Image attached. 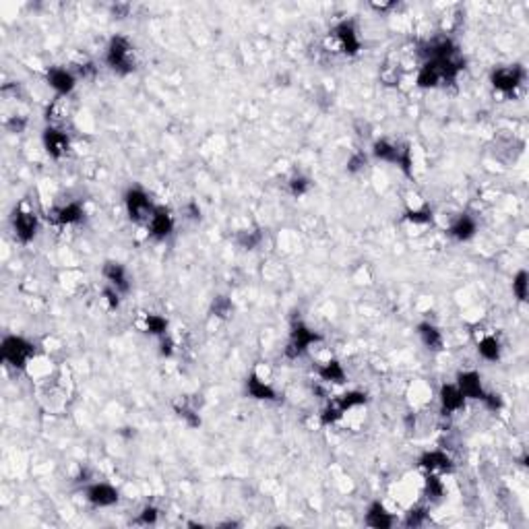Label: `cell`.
Listing matches in <instances>:
<instances>
[{
	"label": "cell",
	"mask_w": 529,
	"mask_h": 529,
	"mask_svg": "<svg viewBox=\"0 0 529 529\" xmlns=\"http://www.w3.org/2000/svg\"><path fill=\"white\" fill-rule=\"evenodd\" d=\"M463 69H465V60H461L459 56L449 58V60H424V64L416 75V85L422 89H436L441 85H450L457 81Z\"/></svg>",
	"instance_id": "1"
},
{
	"label": "cell",
	"mask_w": 529,
	"mask_h": 529,
	"mask_svg": "<svg viewBox=\"0 0 529 529\" xmlns=\"http://www.w3.org/2000/svg\"><path fill=\"white\" fill-rule=\"evenodd\" d=\"M104 62L106 66L118 77H127L136 69L134 64V48L132 42L127 35H114L110 37L104 52Z\"/></svg>",
	"instance_id": "2"
},
{
	"label": "cell",
	"mask_w": 529,
	"mask_h": 529,
	"mask_svg": "<svg viewBox=\"0 0 529 529\" xmlns=\"http://www.w3.org/2000/svg\"><path fill=\"white\" fill-rule=\"evenodd\" d=\"M0 356L2 362L13 371H25L35 356V345L23 335H4L0 344Z\"/></svg>",
	"instance_id": "3"
},
{
	"label": "cell",
	"mask_w": 529,
	"mask_h": 529,
	"mask_svg": "<svg viewBox=\"0 0 529 529\" xmlns=\"http://www.w3.org/2000/svg\"><path fill=\"white\" fill-rule=\"evenodd\" d=\"M372 156L378 161H385V163H393V165H399L401 172L405 176H412V165H414V159H412V149L409 147H401L389 139H376L372 143Z\"/></svg>",
	"instance_id": "4"
},
{
	"label": "cell",
	"mask_w": 529,
	"mask_h": 529,
	"mask_svg": "<svg viewBox=\"0 0 529 529\" xmlns=\"http://www.w3.org/2000/svg\"><path fill=\"white\" fill-rule=\"evenodd\" d=\"M318 342H322V335L317 333V331H313L306 322H302V320H296L293 325H291L290 329V337H288V344H286V349H284V354H286V358H290V360H298V358H302L310 347Z\"/></svg>",
	"instance_id": "5"
},
{
	"label": "cell",
	"mask_w": 529,
	"mask_h": 529,
	"mask_svg": "<svg viewBox=\"0 0 529 529\" xmlns=\"http://www.w3.org/2000/svg\"><path fill=\"white\" fill-rule=\"evenodd\" d=\"M156 207L158 205L151 201V197L143 188H139V186H132V188H129L124 192V209H127L129 219L134 221V223L147 226V221L151 219Z\"/></svg>",
	"instance_id": "6"
},
{
	"label": "cell",
	"mask_w": 529,
	"mask_h": 529,
	"mask_svg": "<svg viewBox=\"0 0 529 529\" xmlns=\"http://www.w3.org/2000/svg\"><path fill=\"white\" fill-rule=\"evenodd\" d=\"M528 79V71L521 64H511V66H499L490 73V83L494 91L503 95H513Z\"/></svg>",
	"instance_id": "7"
},
{
	"label": "cell",
	"mask_w": 529,
	"mask_h": 529,
	"mask_svg": "<svg viewBox=\"0 0 529 529\" xmlns=\"http://www.w3.org/2000/svg\"><path fill=\"white\" fill-rule=\"evenodd\" d=\"M331 37L337 46V50L344 56H358L362 50V40H360V31L351 19H344L337 25L333 27Z\"/></svg>",
	"instance_id": "8"
},
{
	"label": "cell",
	"mask_w": 529,
	"mask_h": 529,
	"mask_svg": "<svg viewBox=\"0 0 529 529\" xmlns=\"http://www.w3.org/2000/svg\"><path fill=\"white\" fill-rule=\"evenodd\" d=\"M11 226H13V234L21 244H29L33 242L37 232H40V219L37 215L29 209H15L13 217H11Z\"/></svg>",
	"instance_id": "9"
},
{
	"label": "cell",
	"mask_w": 529,
	"mask_h": 529,
	"mask_svg": "<svg viewBox=\"0 0 529 529\" xmlns=\"http://www.w3.org/2000/svg\"><path fill=\"white\" fill-rule=\"evenodd\" d=\"M418 54L424 60H449V58L459 56V48L449 35H436V37L424 42Z\"/></svg>",
	"instance_id": "10"
},
{
	"label": "cell",
	"mask_w": 529,
	"mask_h": 529,
	"mask_svg": "<svg viewBox=\"0 0 529 529\" xmlns=\"http://www.w3.org/2000/svg\"><path fill=\"white\" fill-rule=\"evenodd\" d=\"M418 467L422 472H426V474L443 476V474H453L455 472V461H453V457H450L447 450H426V453L420 455V459H418Z\"/></svg>",
	"instance_id": "11"
},
{
	"label": "cell",
	"mask_w": 529,
	"mask_h": 529,
	"mask_svg": "<svg viewBox=\"0 0 529 529\" xmlns=\"http://www.w3.org/2000/svg\"><path fill=\"white\" fill-rule=\"evenodd\" d=\"M85 499L87 503L95 508H110L120 501V492L116 486L107 482H93L85 488Z\"/></svg>",
	"instance_id": "12"
},
{
	"label": "cell",
	"mask_w": 529,
	"mask_h": 529,
	"mask_svg": "<svg viewBox=\"0 0 529 529\" xmlns=\"http://www.w3.org/2000/svg\"><path fill=\"white\" fill-rule=\"evenodd\" d=\"M42 145L52 159H62L71 149V136L58 127H46L42 132Z\"/></svg>",
	"instance_id": "13"
},
{
	"label": "cell",
	"mask_w": 529,
	"mask_h": 529,
	"mask_svg": "<svg viewBox=\"0 0 529 529\" xmlns=\"http://www.w3.org/2000/svg\"><path fill=\"white\" fill-rule=\"evenodd\" d=\"M174 226H176L174 215L170 213V209H165V207H161V205L156 207V211H153V215H151V219L147 221L149 236H151L153 240H159V242L172 236Z\"/></svg>",
	"instance_id": "14"
},
{
	"label": "cell",
	"mask_w": 529,
	"mask_h": 529,
	"mask_svg": "<svg viewBox=\"0 0 529 529\" xmlns=\"http://www.w3.org/2000/svg\"><path fill=\"white\" fill-rule=\"evenodd\" d=\"M48 79V85L56 91V95H71L77 87V73H73L71 69H64V66H52L46 75Z\"/></svg>",
	"instance_id": "15"
},
{
	"label": "cell",
	"mask_w": 529,
	"mask_h": 529,
	"mask_svg": "<svg viewBox=\"0 0 529 529\" xmlns=\"http://www.w3.org/2000/svg\"><path fill=\"white\" fill-rule=\"evenodd\" d=\"M102 275H104L107 286L114 288L120 296H124V293L131 291V277H129V271H127V267L122 263H118V261H107V263H104V267H102Z\"/></svg>",
	"instance_id": "16"
},
{
	"label": "cell",
	"mask_w": 529,
	"mask_h": 529,
	"mask_svg": "<svg viewBox=\"0 0 529 529\" xmlns=\"http://www.w3.org/2000/svg\"><path fill=\"white\" fill-rule=\"evenodd\" d=\"M455 385L459 387V391L465 395V399L472 401H482L486 395L484 383H482V374L477 371H461L457 374Z\"/></svg>",
	"instance_id": "17"
},
{
	"label": "cell",
	"mask_w": 529,
	"mask_h": 529,
	"mask_svg": "<svg viewBox=\"0 0 529 529\" xmlns=\"http://www.w3.org/2000/svg\"><path fill=\"white\" fill-rule=\"evenodd\" d=\"M438 403H441V412L445 416H453V414L465 409L467 399L459 391V387L455 383H449V385H443L438 389Z\"/></svg>",
	"instance_id": "18"
},
{
	"label": "cell",
	"mask_w": 529,
	"mask_h": 529,
	"mask_svg": "<svg viewBox=\"0 0 529 529\" xmlns=\"http://www.w3.org/2000/svg\"><path fill=\"white\" fill-rule=\"evenodd\" d=\"M364 523L372 529H389L395 525V517H393V513L387 511V506L380 501H374L366 508Z\"/></svg>",
	"instance_id": "19"
},
{
	"label": "cell",
	"mask_w": 529,
	"mask_h": 529,
	"mask_svg": "<svg viewBox=\"0 0 529 529\" xmlns=\"http://www.w3.org/2000/svg\"><path fill=\"white\" fill-rule=\"evenodd\" d=\"M85 217V209H83V203L79 201H71L62 207H56L52 213H50V221L56 223V226H75L79 223L81 219Z\"/></svg>",
	"instance_id": "20"
},
{
	"label": "cell",
	"mask_w": 529,
	"mask_h": 529,
	"mask_svg": "<svg viewBox=\"0 0 529 529\" xmlns=\"http://www.w3.org/2000/svg\"><path fill=\"white\" fill-rule=\"evenodd\" d=\"M477 234V221L467 215V213H461L453 223L449 226V236L457 242H470Z\"/></svg>",
	"instance_id": "21"
},
{
	"label": "cell",
	"mask_w": 529,
	"mask_h": 529,
	"mask_svg": "<svg viewBox=\"0 0 529 529\" xmlns=\"http://www.w3.org/2000/svg\"><path fill=\"white\" fill-rule=\"evenodd\" d=\"M246 395L257 401H277V393L275 389L263 380L257 372H250L246 378Z\"/></svg>",
	"instance_id": "22"
},
{
	"label": "cell",
	"mask_w": 529,
	"mask_h": 529,
	"mask_svg": "<svg viewBox=\"0 0 529 529\" xmlns=\"http://www.w3.org/2000/svg\"><path fill=\"white\" fill-rule=\"evenodd\" d=\"M416 333H418V337H420V342H422V345L426 349H430V351H443V347H445V337H443V331H441L434 322L424 320V322L418 325Z\"/></svg>",
	"instance_id": "23"
},
{
	"label": "cell",
	"mask_w": 529,
	"mask_h": 529,
	"mask_svg": "<svg viewBox=\"0 0 529 529\" xmlns=\"http://www.w3.org/2000/svg\"><path fill=\"white\" fill-rule=\"evenodd\" d=\"M477 354L486 360V362H499L503 358V345L496 335H484L477 342Z\"/></svg>",
	"instance_id": "24"
},
{
	"label": "cell",
	"mask_w": 529,
	"mask_h": 529,
	"mask_svg": "<svg viewBox=\"0 0 529 529\" xmlns=\"http://www.w3.org/2000/svg\"><path fill=\"white\" fill-rule=\"evenodd\" d=\"M317 374L325 383H337V385L345 383V378H347L344 364L339 360H327L325 364L318 366Z\"/></svg>",
	"instance_id": "25"
},
{
	"label": "cell",
	"mask_w": 529,
	"mask_h": 529,
	"mask_svg": "<svg viewBox=\"0 0 529 529\" xmlns=\"http://www.w3.org/2000/svg\"><path fill=\"white\" fill-rule=\"evenodd\" d=\"M263 242V232L259 228H246L236 234V244L244 250H255Z\"/></svg>",
	"instance_id": "26"
},
{
	"label": "cell",
	"mask_w": 529,
	"mask_h": 529,
	"mask_svg": "<svg viewBox=\"0 0 529 529\" xmlns=\"http://www.w3.org/2000/svg\"><path fill=\"white\" fill-rule=\"evenodd\" d=\"M168 318L161 317V315H156V313H147L145 315V331L149 335H156V337H165L168 335Z\"/></svg>",
	"instance_id": "27"
},
{
	"label": "cell",
	"mask_w": 529,
	"mask_h": 529,
	"mask_svg": "<svg viewBox=\"0 0 529 529\" xmlns=\"http://www.w3.org/2000/svg\"><path fill=\"white\" fill-rule=\"evenodd\" d=\"M424 494L432 501V503H438L443 496H445V484L441 476L436 474H428L426 476V482H424Z\"/></svg>",
	"instance_id": "28"
},
{
	"label": "cell",
	"mask_w": 529,
	"mask_h": 529,
	"mask_svg": "<svg viewBox=\"0 0 529 529\" xmlns=\"http://www.w3.org/2000/svg\"><path fill=\"white\" fill-rule=\"evenodd\" d=\"M337 403V407L342 412H349V409H356V407H362L366 403V395L362 391H347L344 395H339L337 399H333Z\"/></svg>",
	"instance_id": "29"
},
{
	"label": "cell",
	"mask_w": 529,
	"mask_h": 529,
	"mask_svg": "<svg viewBox=\"0 0 529 529\" xmlns=\"http://www.w3.org/2000/svg\"><path fill=\"white\" fill-rule=\"evenodd\" d=\"M528 291H529V273L525 269L517 271L513 277V293L519 302H528Z\"/></svg>",
	"instance_id": "30"
},
{
	"label": "cell",
	"mask_w": 529,
	"mask_h": 529,
	"mask_svg": "<svg viewBox=\"0 0 529 529\" xmlns=\"http://www.w3.org/2000/svg\"><path fill=\"white\" fill-rule=\"evenodd\" d=\"M159 515H161V511H159L158 506L147 504V506H143V508H141V513L132 519V523H134V525L149 528V525H156V523H158Z\"/></svg>",
	"instance_id": "31"
},
{
	"label": "cell",
	"mask_w": 529,
	"mask_h": 529,
	"mask_svg": "<svg viewBox=\"0 0 529 529\" xmlns=\"http://www.w3.org/2000/svg\"><path fill=\"white\" fill-rule=\"evenodd\" d=\"M426 523H428V508L426 506H414L403 517L405 528H422Z\"/></svg>",
	"instance_id": "32"
},
{
	"label": "cell",
	"mask_w": 529,
	"mask_h": 529,
	"mask_svg": "<svg viewBox=\"0 0 529 529\" xmlns=\"http://www.w3.org/2000/svg\"><path fill=\"white\" fill-rule=\"evenodd\" d=\"M310 188H313L310 178H308V176H302V174L291 176L290 182H288V190H290L291 197H296V199H300V197L308 194V192H310Z\"/></svg>",
	"instance_id": "33"
},
{
	"label": "cell",
	"mask_w": 529,
	"mask_h": 529,
	"mask_svg": "<svg viewBox=\"0 0 529 529\" xmlns=\"http://www.w3.org/2000/svg\"><path fill=\"white\" fill-rule=\"evenodd\" d=\"M234 313V304L228 296H215L211 302V315L217 318H230Z\"/></svg>",
	"instance_id": "34"
},
{
	"label": "cell",
	"mask_w": 529,
	"mask_h": 529,
	"mask_svg": "<svg viewBox=\"0 0 529 529\" xmlns=\"http://www.w3.org/2000/svg\"><path fill=\"white\" fill-rule=\"evenodd\" d=\"M366 163H368V159L366 156L362 153V151H358V153H354L351 158L347 159V172L349 174H360V172H364L366 170Z\"/></svg>",
	"instance_id": "35"
},
{
	"label": "cell",
	"mask_w": 529,
	"mask_h": 529,
	"mask_svg": "<svg viewBox=\"0 0 529 529\" xmlns=\"http://www.w3.org/2000/svg\"><path fill=\"white\" fill-rule=\"evenodd\" d=\"M430 219H432V213L428 211V209H409V211H405V221H409V223H430Z\"/></svg>",
	"instance_id": "36"
},
{
	"label": "cell",
	"mask_w": 529,
	"mask_h": 529,
	"mask_svg": "<svg viewBox=\"0 0 529 529\" xmlns=\"http://www.w3.org/2000/svg\"><path fill=\"white\" fill-rule=\"evenodd\" d=\"M482 403H484V407L486 409H490V412H501L503 409V405H504V401H503V397L499 395V393H490V391H486V395H484V399H482Z\"/></svg>",
	"instance_id": "37"
},
{
	"label": "cell",
	"mask_w": 529,
	"mask_h": 529,
	"mask_svg": "<svg viewBox=\"0 0 529 529\" xmlns=\"http://www.w3.org/2000/svg\"><path fill=\"white\" fill-rule=\"evenodd\" d=\"M4 129L13 134H21V132L27 129V120L23 116H11L6 122H4Z\"/></svg>",
	"instance_id": "38"
},
{
	"label": "cell",
	"mask_w": 529,
	"mask_h": 529,
	"mask_svg": "<svg viewBox=\"0 0 529 529\" xmlns=\"http://www.w3.org/2000/svg\"><path fill=\"white\" fill-rule=\"evenodd\" d=\"M178 416L185 420L190 428H199L201 426V418H199V414L194 412V409H190V407H180L178 409Z\"/></svg>",
	"instance_id": "39"
},
{
	"label": "cell",
	"mask_w": 529,
	"mask_h": 529,
	"mask_svg": "<svg viewBox=\"0 0 529 529\" xmlns=\"http://www.w3.org/2000/svg\"><path fill=\"white\" fill-rule=\"evenodd\" d=\"M104 298H106L107 306H110L112 310H116V308L120 306V293L114 290V288L106 286V290H104Z\"/></svg>",
	"instance_id": "40"
},
{
	"label": "cell",
	"mask_w": 529,
	"mask_h": 529,
	"mask_svg": "<svg viewBox=\"0 0 529 529\" xmlns=\"http://www.w3.org/2000/svg\"><path fill=\"white\" fill-rule=\"evenodd\" d=\"M172 351H174V344H172V339L165 335V337H159V354L161 356H165V358H170L172 356Z\"/></svg>",
	"instance_id": "41"
},
{
	"label": "cell",
	"mask_w": 529,
	"mask_h": 529,
	"mask_svg": "<svg viewBox=\"0 0 529 529\" xmlns=\"http://www.w3.org/2000/svg\"><path fill=\"white\" fill-rule=\"evenodd\" d=\"M374 11H378V13H387V11H391V8H395L397 4L395 2H380V4H371Z\"/></svg>",
	"instance_id": "42"
},
{
	"label": "cell",
	"mask_w": 529,
	"mask_h": 529,
	"mask_svg": "<svg viewBox=\"0 0 529 529\" xmlns=\"http://www.w3.org/2000/svg\"><path fill=\"white\" fill-rule=\"evenodd\" d=\"M186 209H188V213H190V215H188L190 219H199V217H201V209H199V205H197V203H190Z\"/></svg>",
	"instance_id": "43"
}]
</instances>
